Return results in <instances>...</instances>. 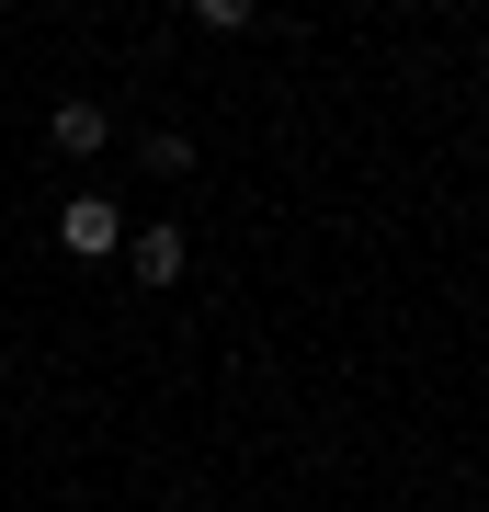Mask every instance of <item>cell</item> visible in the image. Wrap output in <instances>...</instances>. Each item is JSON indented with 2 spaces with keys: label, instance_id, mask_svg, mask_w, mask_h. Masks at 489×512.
<instances>
[{
  "label": "cell",
  "instance_id": "cell-1",
  "mask_svg": "<svg viewBox=\"0 0 489 512\" xmlns=\"http://www.w3.org/2000/svg\"><path fill=\"white\" fill-rule=\"evenodd\" d=\"M57 239H69L80 262H103L114 239H126V217H114V194H69V205H57Z\"/></svg>",
  "mask_w": 489,
  "mask_h": 512
},
{
  "label": "cell",
  "instance_id": "cell-2",
  "mask_svg": "<svg viewBox=\"0 0 489 512\" xmlns=\"http://www.w3.org/2000/svg\"><path fill=\"white\" fill-rule=\"evenodd\" d=\"M46 137H57V148H69V160H103V148H114V114H103V103H91V92H69V103H57V114H46Z\"/></svg>",
  "mask_w": 489,
  "mask_h": 512
},
{
  "label": "cell",
  "instance_id": "cell-3",
  "mask_svg": "<svg viewBox=\"0 0 489 512\" xmlns=\"http://www.w3.org/2000/svg\"><path fill=\"white\" fill-rule=\"evenodd\" d=\"M137 274H148V285L182 274V228H148V239H137Z\"/></svg>",
  "mask_w": 489,
  "mask_h": 512
},
{
  "label": "cell",
  "instance_id": "cell-4",
  "mask_svg": "<svg viewBox=\"0 0 489 512\" xmlns=\"http://www.w3.org/2000/svg\"><path fill=\"white\" fill-rule=\"evenodd\" d=\"M251 12H262V0H194V23H205V35H239Z\"/></svg>",
  "mask_w": 489,
  "mask_h": 512
}]
</instances>
